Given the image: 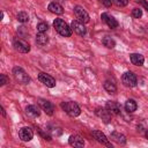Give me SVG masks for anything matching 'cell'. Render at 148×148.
Wrapping results in <instances>:
<instances>
[{
	"instance_id": "cell-6",
	"label": "cell",
	"mask_w": 148,
	"mask_h": 148,
	"mask_svg": "<svg viewBox=\"0 0 148 148\" xmlns=\"http://www.w3.org/2000/svg\"><path fill=\"white\" fill-rule=\"evenodd\" d=\"M71 28H72V30H73L75 34H77L79 36H84V35L87 34V29H86V27H84V23H82V22L79 21V20L72 21Z\"/></svg>"
},
{
	"instance_id": "cell-1",
	"label": "cell",
	"mask_w": 148,
	"mask_h": 148,
	"mask_svg": "<svg viewBox=\"0 0 148 148\" xmlns=\"http://www.w3.org/2000/svg\"><path fill=\"white\" fill-rule=\"evenodd\" d=\"M53 27L56 29V31L62 36V37H71L72 35V28L68 27V24L62 20V18H56L53 21Z\"/></svg>"
},
{
	"instance_id": "cell-18",
	"label": "cell",
	"mask_w": 148,
	"mask_h": 148,
	"mask_svg": "<svg viewBox=\"0 0 148 148\" xmlns=\"http://www.w3.org/2000/svg\"><path fill=\"white\" fill-rule=\"evenodd\" d=\"M25 112H27V114L29 116V117H31V118H36V117H39V114H40V111H39V109L36 106V105H28L27 108H25Z\"/></svg>"
},
{
	"instance_id": "cell-22",
	"label": "cell",
	"mask_w": 148,
	"mask_h": 148,
	"mask_svg": "<svg viewBox=\"0 0 148 148\" xmlns=\"http://www.w3.org/2000/svg\"><path fill=\"white\" fill-rule=\"evenodd\" d=\"M104 89L109 92V94H116L117 92V87L113 82L111 81H105L104 82Z\"/></svg>"
},
{
	"instance_id": "cell-15",
	"label": "cell",
	"mask_w": 148,
	"mask_h": 148,
	"mask_svg": "<svg viewBox=\"0 0 148 148\" xmlns=\"http://www.w3.org/2000/svg\"><path fill=\"white\" fill-rule=\"evenodd\" d=\"M68 142H69V145L73 146V147H83V146H84V140H83V138H81L80 135H76V134L71 135L69 139H68Z\"/></svg>"
},
{
	"instance_id": "cell-11",
	"label": "cell",
	"mask_w": 148,
	"mask_h": 148,
	"mask_svg": "<svg viewBox=\"0 0 148 148\" xmlns=\"http://www.w3.org/2000/svg\"><path fill=\"white\" fill-rule=\"evenodd\" d=\"M18 136L22 141H30L34 138V132L30 127H22L18 131Z\"/></svg>"
},
{
	"instance_id": "cell-3",
	"label": "cell",
	"mask_w": 148,
	"mask_h": 148,
	"mask_svg": "<svg viewBox=\"0 0 148 148\" xmlns=\"http://www.w3.org/2000/svg\"><path fill=\"white\" fill-rule=\"evenodd\" d=\"M13 75H14L15 80L18 81V82L22 83V84H27V83H29V81H30L29 75H28L21 67H14V68H13Z\"/></svg>"
},
{
	"instance_id": "cell-28",
	"label": "cell",
	"mask_w": 148,
	"mask_h": 148,
	"mask_svg": "<svg viewBox=\"0 0 148 148\" xmlns=\"http://www.w3.org/2000/svg\"><path fill=\"white\" fill-rule=\"evenodd\" d=\"M0 79H1V81H0V84L1 86H5L8 82V79H7V76L5 74H0Z\"/></svg>"
},
{
	"instance_id": "cell-5",
	"label": "cell",
	"mask_w": 148,
	"mask_h": 148,
	"mask_svg": "<svg viewBox=\"0 0 148 148\" xmlns=\"http://www.w3.org/2000/svg\"><path fill=\"white\" fill-rule=\"evenodd\" d=\"M14 49L17 51V52H21V53H28L30 51V45L28 42H25L24 39H21V38H15L14 39Z\"/></svg>"
},
{
	"instance_id": "cell-12",
	"label": "cell",
	"mask_w": 148,
	"mask_h": 148,
	"mask_svg": "<svg viewBox=\"0 0 148 148\" xmlns=\"http://www.w3.org/2000/svg\"><path fill=\"white\" fill-rule=\"evenodd\" d=\"M101 18H102V21H103L104 23H106L108 27L111 28V29H114V28L118 27V21H117L113 16H110V15L106 14V13H103V14L101 15Z\"/></svg>"
},
{
	"instance_id": "cell-31",
	"label": "cell",
	"mask_w": 148,
	"mask_h": 148,
	"mask_svg": "<svg viewBox=\"0 0 148 148\" xmlns=\"http://www.w3.org/2000/svg\"><path fill=\"white\" fill-rule=\"evenodd\" d=\"M1 111H2V116L6 117V112H5V109H3V108H1Z\"/></svg>"
},
{
	"instance_id": "cell-14",
	"label": "cell",
	"mask_w": 148,
	"mask_h": 148,
	"mask_svg": "<svg viewBox=\"0 0 148 148\" xmlns=\"http://www.w3.org/2000/svg\"><path fill=\"white\" fill-rule=\"evenodd\" d=\"M105 108H106V109L109 110V112L112 113V114H119L120 111H121V110H120V105H119L117 102H114V101H108Z\"/></svg>"
},
{
	"instance_id": "cell-27",
	"label": "cell",
	"mask_w": 148,
	"mask_h": 148,
	"mask_svg": "<svg viewBox=\"0 0 148 148\" xmlns=\"http://www.w3.org/2000/svg\"><path fill=\"white\" fill-rule=\"evenodd\" d=\"M112 3H114L118 7H125L128 3V0H112Z\"/></svg>"
},
{
	"instance_id": "cell-29",
	"label": "cell",
	"mask_w": 148,
	"mask_h": 148,
	"mask_svg": "<svg viewBox=\"0 0 148 148\" xmlns=\"http://www.w3.org/2000/svg\"><path fill=\"white\" fill-rule=\"evenodd\" d=\"M98 1L105 7H111V5H112V0H98Z\"/></svg>"
},
{
	"instance_id": "cell-24",
	"label": "cell",
	"mask_w": 148,
	"mask_h": 148,
	"mask_svg": "<svg viewBox=\"0 0 148 148\" xmlns=\"http://www.w3.org/2000/svg\"><path fill=\"white\" fill-rule=\"evenodd\" d=\"M16 18H17L18 22H21V23H25V22L29 21V15H28V13H25V12H20V13L17 14Z\"/></svg>"
},
{
	"instance_id": "cell-19",
	"label": "cell",
	"mask_w": 148,
	"mask_h": 148,
	"mask_svg": "<svg viewBox=\"0 0 148 148\" xmlns=\"http://www.w3.org/2000/svg\"><path fill=\"white\" fill-rule=\"evenodd\" d=\"M110 138H111V140L116 141L119 145H125L126 143V136L124 134L119 133V132H112L111 135H110Z\"/></svg>"
},
{
	"instance_id": "cell-4",
	"label": "cell",
	"mask_w": 148,
	"mask_h": 148,
	"mask_svg": "<svg viewBox=\"0 0 148 148\" xmlns=\"http://www.w3.org/2000/svg\"><path fill=\"white\" fill-rule=\"evenodd\" d=\"M121 81H123L124 86L130 87V88H133V87H135L138 84V79H136L135 74L132 73V72L124 73L123 76H121Z\"/></svg>"
},
{
	"instance_id": "cell-13",
	"label": "cell",
	"mask_w": 148,
	"mask_h": 148,
	"mask_svg": "<svg viewBox=\"0 0 148 148\" xmlns=\"http://www.w3.org/2000/svg\"><path fill=\"white\" fill-rule=\"evenodd\" d=\"M92 135H94V138H95L99 143L105 145V146H109V147H112L111 143L109 142V139L106 138V135H105L104 133H102L101 131H94V132H92Z\"/></svg>"
},
{
	"instance_id": "cell-16",
	"label": "cell",
	"mask_w": 148,
	"mask_h": 148,
	"mask_svg": "<svg viewBox=\"0 0 148 148\" xmlns=\"http://www.w3.org/2000/svg\"><path fill=\"white\" fill-rule=\"evenodd\" d=\"M47 9L51 12V13H53V14H56V15H61L62 13H64V8H62V6L60 5V3H58V2H51L50 5H49V7H47Z\"/></svg>"
},
{
	"instance_id": "cell-20",
	"label": "cell",
	"mask_w": 148,
	"mask_h": 148,
	"mask_svg": "<svg viewBox=\"0 0 148 148\" xmlns=\"http://www.w3.org/2000/svg\"><path fill=\"white\" fill-rule=\"evenodd\" d=\"M136 109H138V104H136V102L134 99H127L126 101V103H125V110L128 113L134 112Z\"/></svg>"
},
{
	"instance_id": "cell-25",
	"label": "cell",
	"mask_w": 148,
	"mask_h": 148,
	"mask_svg": "<svg viewBox=\"0 0 148 148\" xmlns=\"http://www.w3.org/2000/svg\"><path fill=\"white\" fill-rule=\"evenodd\" d=\"M47 29H49V25H47V23H45V22H40V23L37 24V30H38V32H45Z\"/></svg>"
},
{
	"instance_id": "cell-30",
	"label": "cell",
	"mask_w": 148,
	"mask_h": 148,
	"mask_svg": "<svg viewBox=\"0 0 148 148\" xmlns=\"http://www.w3.org/2000/svg\"><path fill=\"white\" fill-rule=\"evenodd\" d=\"M136 2H139V3H141L147 10H148V2L146 1V0H136Z\"/></svg>"
},
{
	"instance_id": "cell-32",
	"label": "cell",
	"mask_w": 148,
	"mask_h": 148,
	"mask_svg": "<svg viewBox=\"0 0 148 148\" xmlns=\"http://www.w3.org/2000/svg\"><path fill=\"white\" fill-rule=\"evenodd\" d=\"M146 136H147V139H148V131L146 132Z\"/></svg>"
},
{
	"instance_id": "cell-2",
	"label": "cell",
	"mask_w": 148,
	"mask_h": 148,
	"mask_svg": "<svg viewBox=\"0 0 148 148\" xmlns=\"http://www.w3.org/2000/svg\"><path fill=\"white\" fill-rule=\"evenodd\" d=\"M60 106L71 117H77L81 113V109L75 102H62L60 104Z\"/></svg>"
},
{
	"instance_id": "cell-26",
	"label": "cell",
	"mask_w": 148,
	"mask_h": 148,
	"mask_svg": "<svg viewBox=\"0 0 148 148\" xmlns=\"http://www.w3.org/2000/svg\"><path fill=\"white\" fill-rule=\"evenodd\" d=\"M132 16H133L134 18H140V17L142 16V10H141L140 8H134V9L132 10Z\"/></svg>"
},
{
	"instance_id": "cell-7",
	"label": "cell",
	"mask_w": 148,
	"mask_h": 148,
	"mask_svg": "<svg viewBox=\"0 0 148 148\" xmlns=\"http://www.w3.org/2000/svg\"><path fill=\"white\" fill-rule=\"evenodd\" d=\"M74 13H75L76 17L79 18V21H81L82 23H88L90 21V17H89L88 13L81 6H75L74 7Z\"/></svg>"
},
{
	"instance_id": "cell-10",
	"label": "cell",
	"mask_w": 148,
	"mask_h": 148,
	"mask_svg": "<svg viewBox=\"0 0 148 148\" xmlns=\"http://www.w3.org/2000/svg\"><path fill=\"white\" fill-rule=\"evenodd\" d=\"M95 113H96V116L98 117V118H101L104 123H110V120H111V113L109 112V110L105 108H97L96 110H95Z\"/></svg>"
},
{
	"instance_id": "cell-21",
	"label": "cell",
	"mask_w": 148,
	"mask_h": 148,
	"mask_svg": "<svg viewBox=\"0 0 148 148\" xmlns=\"http://www.w3.org/2000/svg\"><path fill=\"white\" fill-rule=\"evenodd\" d=\"M47 42H49V37H47L44 32H38V34H37V36H36V43H37L38 45L44 46V45L47 44Z\"/></svg>"
},
{
	"instance_id": "cell-8",
	"label": "cell",
	"mask_w": 148,
	"mask_h": 148,
	"mask_svg": "<svg viewBox=\"0 0 148 148\" xmlns=\"http://www.w3.org/2000/svg\"><path fill=\"white\" fill-rule=\"evenodd\" d=\"M38 80H39L43 84H45L46 87H49V88L56 87V80H54L51 75H49V74H46V73H39V74H38Z\"/></svg>"
},
{
	"instance_id": "cell-9",
	"label": "cell",
	"mask_w": 148,
	"mask_h": 148,
	"mask_svg": "<svg viewBox=\"0 0 148 148\" xmlns=\"http://www.w3.org/2000/svg\"><path fill=\"white\" fill-rule=\"evenodd\" d=\"M38 104L40 105V108L43 109V111H45L46 114H49V116H52L53 114L54 106H53V104L50 101L44 99V98H38Z\"/></svg>"
},
{
	"instance_id": "cell-17",
	"label": "cell",
	"mask_w": 148,
	"mask_h": 148,
	"mask_svg": "<svg viewBox=\"0 0 148 148\" xmlns=\"http://www.w3.org/2000/svg\"><path fill=\"white\" fill-rule=\"evenodd\" d=\"M130 59H131V62L135 66H142L143 62H145V58L142 54H139V53H132L130 56Z\"/></svg>"
},
{
	"instance_id": "cell-23",
	"label": "cell",
	"mask_w": 148,
	"mask_h": 148,
	"mask_svg": "<svg viewBox=\"0 0 148 148\" xmlns=\"http://www.w3.org/2000/svg\"><path fill=\"white\" fill-rule=\"evenodd\" d=\"M102 43H103V45H104V46H106L108 49H112V47H114V45H116L114 39H113V38H111V37H109V36H105V37L103 38Z\"/></svg>"
}]
</instances>
